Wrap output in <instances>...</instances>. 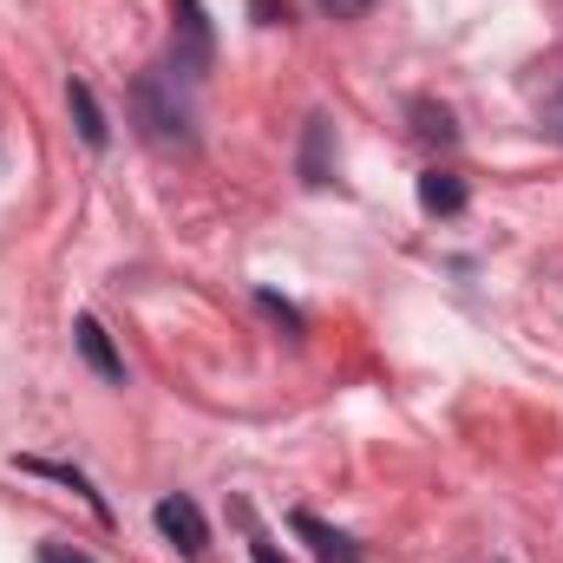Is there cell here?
<instances>
[{
	"label": "cell",
	"instance_id": "cell-2",
	"mask_svg": "<svg viewBox=\"0 0 563 563\" xmlns=\"http://www.w3.org/2000/svg\"><path fill=\"white\" fill-rule=\"evenodd\" d=\"M132 119H139V132L151 144H190V119H184V106L164 92L157 73H139V79H132Z\"/></svg>",
	"mask_w": 563,
	"mask_h": 563
},
{
	"label": "cell",
	"instance_id": "cell-4",
	"mask_svg": "<svg viewBox=\"0 0 563 563\" xmlns=\"http://www.w3.org/2000/svg\"><path fill=\"white\" fill-rule=\"evenodd\" d=\"M295 170H301V184H308V190L334 184V125H328L321 112L301 125V157H295Z\"/></svg>",
	"mask_w": 563,
	"mask_h": 563
},
{
	"label": "cell",
	"instance_id": "cell-12",
	"mask_svg": "<svg viewBox=\"0 0 563 563\" xmlns=\"http://www.w3.org/2000/svg\"><path fill=\"white\" fill-rule=\"evenodd\" d=\"M544 132H551V139L563 144V86L551 92V99H544Z\"/></svg>",
	"mask_w": 563,
	"mask_h": 563
},
{
	"label": "cell",
	"instance_id": "cell-10",
	"mask_svg": "<svg viewBox=\"0 0 563 563\" xmlns=\"http://www.w3.org/2000/svg\"><path fill=\"white\" fill-rule=\"evenodd\" d=\"M413 132H420L426 144H459L452 112H445V106H432V99H413Z\"/></svg>",
	"mask_w": 563,
	"mask_h": 563
},
{
	"label": "cell",
	"instance_id": "cell-16",
	"mask_svg": "<svg viewBox=\"0 0 563 563\" xmlns=\"http://www.w3.org/2000/svg\"><path fill=\"white\" fill-rule=\"evenodd\" d=\"M250 558H256V563H288L276 544H269V538H250Z\"/></svg>",
	"mask_w": 563,
	"mask_h": 563
},
{
	"label": "cell",
	"instance_id": "cell-13",
	"mask_svg": "<svg viewBox=\"0 0 563 563\" xmlns=\"http://www.w3.org/2000/svg\"><path fill=\"white\" fill-rule=\"evenodd\" d=\"M250 13H256L263 26H282V20H288V0H250Z\"/></svg>",
	"mask_w": 563,
	"mask_h": 563
},
{
	"label": "cell",
	"instance_id": "cell-1",
	"mask_svg": "<svg viewBox=\"0 0 563 563\" xmlns=\"http://www.w3.org/2000/svg\"><path fill=\"white\" fill-rule=\"evenodd\" d=\"M170 13H177V33H170V73H177V79H203L210 59H217L210 13H203V0H170Z\"/></svg>",
	"mask_w": 563,
	"mask_h": 563
},
{
	"label": "cell",
	"instance_id": "cell-7",
	"mask_svg": "<svg viewBox=\"0 0 563 563\" xmlns=\"http://www.w3.org/2000/svg\"><path fill=\"white\" fill-rule=\"evenodd\" d=\"M66 106H73V125H79V139L92 144V151H106V144H112L106 106L92 99V86H86V79H73V86H66Z\"/></svg>",
	"mask_w": 563,
	"mask_h": 563
},
{
	"label": "cell",
	"instance_id": "cell-5",
	"mask_svg": "<svg viewBox=\"0 0 563 563\" xmlns=\"http://www.w3.org/2000/svg\"><path fill=\"white\" fill-rule=\"evenodd\" d=\"M73 341H79V354H86V367L99 374V380H125V354L112 347V334H106V321L99 314H79V328H73Z\"/></svg>",
	"mask_w": 563,
	"mask_h": 563
},
{
	"label": "cell",
	"instance_id": "cell-9",
	"mask_svg": "<svg viewBox=\"0 0 563 563\" xmlns=\"http://www.w3.org/2000/svg\"><path fill=\"white\" fill-rule=\"evenodd\" d=\"M20 472H40V478H59V485H73L92 511H99V525H112V511H106V498L86 485V472H73V465H46V459H20Z\"/></svg>",
	"mask_w": 563,
	"mask_h": 563
},
{
	"label": "cell",
	"instance_id": "cell-8",
	"mask_svg": "<svg viewBox=\"0 0 563 563\" xmlns=\"http://www.w3.org/2000/svg\"><path fill=\"white\" fill-rule=\"evenodd\" d=\"M420 203L432 210V217H459V210L472 203V190H465L459 170H439V164H432V170L420 177Z\"/></svg>",
	"mask_w": 563,
	"mask_h": 563
},
{
	"label": "cell",
	"instance_id": "cell-6",
	"mask_svg": "<svg viewBox=\"0 0 563 563\" xmlns=\"http://www.w3.org/2000/svg\"><path fill=\"white\" fill-rule=\"evenodd\" d=\"M295 531L314 544V558L321 563H361V544L347 538V531H334V525H321L314 511H295Z\"/></svg>",
	"mask_w": 563,
	"mask_h": 563
},
{
	"label": "cell",
	"instance_id": "cell-15",
	"mask_svg": "<svg viewBox=\"0 0 563 563\" xmlns=\"http://www.w3.org/2000/svg\"><path fill=\"white\" fill-rule=\"evenodd\" d=\"M40 563H92V558H86V551H66V544H46Z\"/></svg>",
	"mask_w": 563,
	"mask_h": 563
},
{
	"label": "cell",
	"instance_id": "cell-11",
	"mask_svg": "<svg viewBox=\"0 0 563 563\" xmlns=\"http://www.w3.org/2000/svg\"><path fill=\"white\" fill-rule=\"evenodd\" d=\"M380 0H321V13H334V20H361V13H374Z\"/></svg>",
	"mask_w": 563,
	"mask_h": 563
},
{
	"label": "cell",
	"instance_id": "cell-14",
	"mask_svg": "<svg viewBox=\"0 0 563 563\" xmlns=\"http://www.w3.org/2000/svg\"><path fill=\"white\" fill-rule=\"evenodd\" d=\"M256 301H263V308H269V314H276L282 328H301V314H295V308H288V301H276V295H256Z\"/></svg>",
	"mask_w": 563,
	"mask_h": 563
},
{
	"label": "cell",
	"instance_id": "cell-3",
	"mask_svg": "<svg viewBox=\"0 0 563 563\" xmlns=\"http://www.w3.org/2000/svg\"><path fill=\"white\" fill-rule=\"evenodd\" d=\"M151 518H157V531H164V538H170L184 558H203V544H210V525H203V511H197L184 492H177V498H157V511H151Z\"/></svg>",
	"mask_w": 563,
	"mask_h": 563
}]
</instances>
